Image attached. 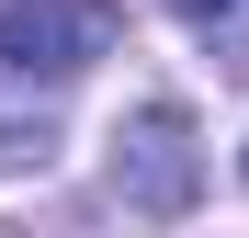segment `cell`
Returning a JSON list of instances; mask_svg holds the SVG:
<instances>
[{"label":"cell","instance_id":"277c9868","mask_svg":"<svg viewBox=\"0 0 249 238\" xmlns=\"http://www.w3.org/2000/svg\"><path fill=\"white\" fill-rule=\"evenodd\" d=\"M238 170H249V159H238Z\"/></svg>","mask_w":249,"mask_h":238},{"label":"cell","instance_id":"3957f363","mask_svg":"<svg viewBox=\"0 0 249 238\" xmlns=\"http://www.w3.org/2000/svg\"><path fill=\"white\" fill-rule=\"evenodd\" d=\"M170 12H193V23H227V12H249V0H170Z\"/></svg>","mask_w":249,"mask_h":238},{"label":"cell","instance_id":"6da1fadb","mask_svg":"<svg viewBox=\"0 0 249 238\" xmlns=\"http://www.w3.org/2000/svg\"><path fill=\"white\" fill-rule=\"evenodd\" d=\"M193 182H204L193 113H181V102H136V113L113 125V170H102L113 216H124V227H147V216H181V204H193Z\"/></svg>","mask_w":249,"mask_h":238},{"label":"cell","instance_id":"7a4b0ae2","mask_svg":"<svg viewBox=\"0 0 249 238\" xmlns=\"http://www.w3.org/2000/svg\"><path fill=\"white\" fill-rule=\"evenodd\" d=\"M124 12L113 0H12L0 12V68L12 79H79L91 57H113Z\"/></svg>","mask_w":249,"mask_h":238}]
</instances>
